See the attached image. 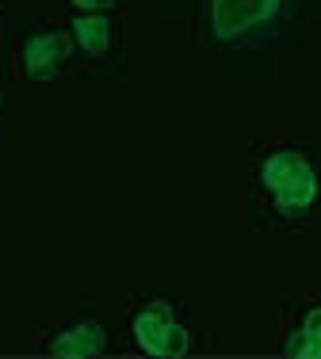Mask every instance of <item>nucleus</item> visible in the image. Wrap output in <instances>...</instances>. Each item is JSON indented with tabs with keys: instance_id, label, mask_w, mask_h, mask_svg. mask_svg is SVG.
I'll use <instances>...</instances> for the list:
<instances>
[{
	"instance_id": "obj_8",
	"label": "nucleus",
	"mask_w": 321,
	"mask_h": 359,
	"mask_svg": "<svg viewBox=\"0 0 321 359\" xmlns=\"http://www.w3.org/2000/svg\"><path fill=\"white\" fill-rule=\"evenodd\" d=\"M73 8H84V12H111L119 0H69Z\"/></svg>"
},
{
	"instance_id": "obj_6",
	"label": "nucleus",
	"mask_w": 321,
	"mask_h": 359,
	"mask_svg": "<svg viewBox=\"0 0 321 359\" xmlns=\"http://www.w3.org/2000/svg\"><path fill=\"white\" fill-rule=\"evenodd\" d=\"M69 35L73 46L88 57H107V50L115 46V20L107 12H73Z\"/></svg>"
},
{
	"instance_id": "obj_3",
	"label": "nucleus",
	"mask_w": 321,
	"mask_h": 359,
	"mask_svg": "<svg viewBox=\"0 0 321 359\" xmlns=\"http://www.w3.org/2000/svg\"><path fill=\"white\" fill-rule=\"evenodd\" d=\"M264 187L283 207H306L317 191V180L299 153H275L264 161Z\"/></svg>"
},
{
	"instance_id": "obj_2",
	"label": "nucleus",
	"mask_w": 321,
	"mask_h": 359,
	"mask_svg": "<svg viewBox=\"0 0 321 359\" xmlns=\"http://www.w3.org/2000/svg\"><path fill=\"white\" fill-rule=\"evenodd\" d=\"M73 54V35L62 27H39V31H23L20 35V76L27 81H54L62 73V65Z\"/></svg>"
},
{
	"instance_id": "obj_7",
	"label": "nucleus",
	"mask_w": 321,
	"mask_h": 359,
	"mask_svg": "<svg viewBox=\"0 0 321 359\" xmlns=\"http://www.w3.org/2000/svg\"><path fill=\"white\" fill-rule=\"evenodd\" d=\"M287 355H306L321 359V310H310L299 332L287 337Z\"/></svg>"
},
{
	"instance_id": "obj_5",
	"label": "nucleus",
	"mask_w": 321,
	"mask_h": 359,
	"mask_svg": "<svg viewBox=\"0 0 321 359\" xmlns=\"http://www.w3.org/2000/svg\"><path fill=\"white\" fill-rule=\"evenodd\" d=\"M107 344H111V340H107L104 325L96 318H81V321H69L65 329L50 332L39 348L50 355H104Z\"/></svg>"
},
{
	"instance_id": "obj_4",
	"label": "nucleus",
	"mask_w": 321,
	"mask_h": 359,
	"mask_svg": "<svg viewBox=\"0 0 321 359\" xmlns=\"http://www.w3.org/2000/svg\"><path fill=\"white\" fill-rule=\"evenodd\" d=\"M275 0H210V35L230 42L245 35L252 23L268 20Z\"/></svg>"
},
{
	"instance_id": "obj_1",
	"label": "nucleus",
	"mask_w": 321,
	"mask_h": 359,
	"mask_svg": "<svg viewBox=\"0 0 321 359\" xmlns=\"http://www.w3.org/2000/svg\"><path fill=\"white\" fill-rule=\"evenodd\" d=\"M134 340L149 355H188L191 352V332L176 321V310L165 298H149L134 310Z\"/></svg>"
}]
</instances>
